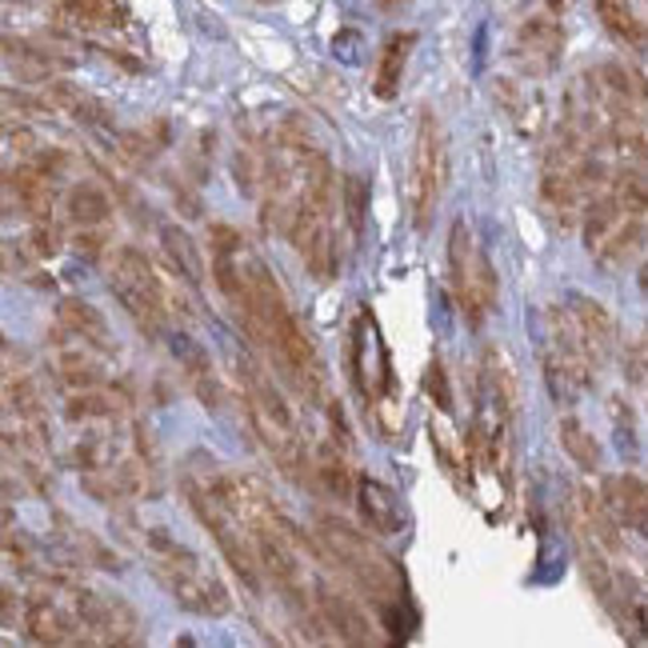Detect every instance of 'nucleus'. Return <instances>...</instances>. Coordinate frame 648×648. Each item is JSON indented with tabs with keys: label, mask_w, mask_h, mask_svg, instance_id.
Wrapping results in <instances>:
<instances>
[{
	"label": "nucleus",
	"mask_w": 648,
	"mask_h": 648,
	"mask_svg": "<svg viewBox=\"0 0 648 648\" xmlns=\"http://www.w3.org/2000/svg\"><path fill=\"white\" fill-rule=\"evenodd\" d=\"M316 525H321V537H324V544H328V556L336 561V568L376 600L381 621H384V628H388V640H405L408 628H405L400 609L408 604V580H405V573H400V564H396L369 532L352 528L348 520H340V516L324 513Z\"/></svg>",
	"instance_id": "f257e3e1"
},
{
	"label": "nucleus",
	"mask_w": 648,
	"mask_h": 648,
	"mask_svg": "<svg viewBox=\"0 0 648 648\" xmlns=\"http://www.w3.org/2000/svg\"><path fill=\"white\" fill-rule=\"evenodd\" d=\"M141 549H144V556H148L153 576L165 585V592L177 600L184 612H196V616H225V612L232 609V597H228V588L220 585V576H216L196 552L168 537L165 528H144Z\"/></svg>",
	"instance_id": "f03ea898"
},
{
	"label": "nucleus",
	"mask_w": 648,
	"mask_h": 648,
	"mask_svg": "<svg viewBox=\"0 0 648 648\" xmlns=\"http://www.w3.org/2000/svg\"><path fill=\"white\" fill-rule=\"evenodd\" d=\"M540 336V369H544V384L556 405H576V396L585 393L592 381V357H588L585 340L576 333L573 312L544 309L537 321Z\"/></svg>",
	"instance_id": "7ed1b4c3"
},
{
	"label": "nucleus",
	"mask_w": 648,
	"mask_h": 648,
	"mask_svg": "<svg viewBox=\"0 0 648 648\" xmlns=\"http://www.w3.org/2000/svg\"><path fill=\"white\" fill-rule=\"evenodd\" d=\"M448 276H453V292L468 324H480L496 304V268L489 252L477 244V232L465 216H456L448 228Z\"/></svg>",
	"instance_id": "20e7f679"
},
{
	"label": "nucleus",
	"mask_w": 648,
	"mask_h": 648,
	"mask_svg": "<svg viewBox=\"0 0 648 648\" xmlns=\"http://www.w3.org/2000/svg\"><path fill=\"white\" fill-rule=\"evenodd\" d=\"M112 297L120 300V309L129 312V321L141 328L144 336H165L168 324V292L165 280L153 273L148 256L136 249H120L112 261Z\"/></svg>",
	"instance_id": "39448f33"
},
{
	"label": "nucleus",
	"mask_w": 648,
	"mask_h": 648,
	"mask_svg": "<svg viewBox=\"0 0 648 648\" xmlns=\"http://www.w3.org/2000/svg\"><path fill=\"white\" fill-rule=\"evenodd\" d=\"M444 180H448V141H444L441 120L424 108L417 120V136H412V165H408V208H412L417 228L429 225L436 213Z\"/></svg>",
	"instance_id": "423d86ee"
},
{
	"label": "nucleus",
	"mask_w": 648,
	"mask_h": 648,
	"mask_svg": "<svg viewBox=\"0 0 648 648\" xmlns=\"http://www.w3.org/2000/svg\"><path fill=\"white\" fill-rule=\"evenodd\" d=\"M52 585L64 588L72 612L84 628V645H136V612L117 597H105V592H93V588H81L76 576H60Z\"/></svg>",
	"instance_id": "0eeeda50"
},
{
	"label": "nucleus",
	"mask_w": 648,
	"mask_h": 648,
	"mask_svg": "<svg viewBox=\"0 0 648 648\" xmlns=\"http://www.w3.org/2000/svg\"><path fill=\"white\" fill-rule=\"evenodd\" d=\"M21 628L36 645H84V628L60 585H40L21 600Z\"/></svg>",
	"instance_id": "6e6552de"
},
{
	"label": "nucleus",
	"mask_w": 648,
	"mask_h": 648,
	"mask_svg": "<svg viewBox=\"0 0 648 648\" xmlns=\"http://www.w3.org/2000/svg\"><path fill=\"white\" fill-rule=\"evenodd\" d=\"M564 52V28L556 24V16H532V21L520 24L513 45L516 64L528 72V76H549L556 64H561Z\"/></svg>",
	"instance_id": "1a4fd4ad"
},
{
	"label": "nucleus",
	"mask_w": 648,
	"mask_h": 648,
	"mask_svg": "<svg viewBox=\"0 0 648 648\" xmlns=\"http://www.w3.org/2000/svg\"><path fill=\"white\" fill-rule=\"evenodd\" d=\"M312 600H316V616L324 621V628H333L336 640H345V645H360V648L376 640L369 616L352 604V597H345V592L333 588L328 580H312Z\"/></svg>",
	"instance_id": "9d476101"
},
{
	"label": "nucleus",
	"mask_w": 648,
	"mask_h": 648,
	"mask_svg": "<svg viewBox=\"0 0 648 648\" xmlns=\"http://www.w3.org/2000/svg\"><path fill=\"white\" fill-rule=\"evenodd\" d=\"M600 501L609 504L612 520L636 537H648V489L633 472H621V477H604L600 484Z\"/></svg>",
	"instance_id": "9b49d317"
},
{
	"label": "nucleus",
	"mask_w": 648,
	"mask_h": 648,
	"mask_svg": "<svg viewBox=\"0 0 648 648\" xmlns=\"http://www.w3.org/2000/svg\"><path fill=\"white\" fill-rule=\"evenodd\" d=\"M357 504H360V516H364V525L376 532V537H396V532H405L408 516H405V504L396 496L388 484L372 477H360L357 480Z\"/></svg>",
	"instance_id": "f8f14e48"
},
{
	"label": "nucleus",
	"mask_w": 648,
	"mask_h": 648,
	"mask_svg": "<svg viewBox=\"0 0 648 648\" xmlns=\"http://www.w3.org/2000/svg\"><path fill=\"white\" fill-rule=\"evenodd\" d=\"M568 312H573V324H576V333H580V340H585L592 364H604L612 345H616V324H612L609 309H604L600 300L576 292V297H568Z\"/></svg>",
	"instance_id": "ddd939ff"
},
{
	"label": "nucleus",
	"mask_w": 648,
	"mask_h": 648,
	"mask_svg": "<svg viewBox=\"0 0 648 648\" xmlns=\"http://www.w3.org/2000/svg\"><path fill=\"white\" fill-rule=\"evenodd\" d=\"M168 340H172V357L180 360V372L189 376L192 393L201 396L204 408H220V384H216L213 357H208V352H204V348L184 333H172Z\"/></svg>",
	"instance_id": "4468645a"
},
{
	"label": "nucleus",
	"mask_w": 648,
	"mask_h": 648,
	"mask_svg": "<svg viewBox=\"0 0 648 648\" xmlns=\"http://www.w3.org/2000/svg\"><path fill=\"white\" fill-rule=\"evenodd\" d=\"M57 21L76 33H100L124 24V4L120 0H60Z\"/></svg>",
	"instance_id": "2eb2a0df"
},
{
	"label": "nucleus",
	"mask_w": 648,
	"mask_h": 648,
	"mask_svg": "<svg viewBox=\"0 0 648 648\" xmlns=\"http://www.w3.org/2000/svg\"><path fill=\"white\" fill-rule=\"evenodd\" d=\"M45 105L60 108V112H69L72 120H81V124H88V129L105 132L108 124H112V120H108L112 112H108L100 100H93V96L84 93V88H76V84H69V81H48Z\"/></svg>",
	"instance_id": "dca6fc26"
},
{
	"label": "nucleus",
	"mask_w": 648,
	"mask_h": 648,
	"mask_svg": "<svg viewBox=\"0 0 648 648\" xmlns=\"http://www.w3.org/2000/svg\"><path fill=\"white\" fill-rule=\"evenodd\" d=\"M57 321H60V328H69L76 340H84V345H93L96 352H108L112 348V336H108V324H105V316L88 304V300H60V309H57Z\"/></svg>",
	"instance_id": "f3484780"
},
{
	"label": "nucleus",
	"mask_w": 648,
	"mask_h": 648,
	"mask_svg": "<svg viewBox=\"0 0 648 648\" xmlns=\"http://www.w3.org/2000/svg\"><path fill=\"white\" fill-rule=\"evenodd\" d=\"M645 240H648V216L628 213L621 225H616V232L600 244L597 264H604V268H624L628 261H636V252L645 249Z\"/></svg>",
	"instance_id": "a211bd4d"
},
{
	"label": "nucleus",
	"mask_w": 648,
	"mask_h": 648,
	"mask_svg": "<svg viewBox=\"0 0 648 648\" xmlns=\"http://www.w3.org/2000/svg\"><path fill=\"white\" fill-rule=\"evenodd\" d=\"M417 45V36L412 33H396L388 36V45L381 48V60H376V76H372V93L381 96V100H393L400 81H405V64H408V52Z\"/></svg>",
	"instance_id": "6ab92c4d"
},
{
	"label": "nucleus",
	"mask_w": 648,
	"mask_h": 648,
	"mask_svg": "<svg viewBox=\"0 0 648 648\" xmlns=\"http://www.w3.org/2000/svg\"><path fill=\"white\" fill-rule=\"evenodd\" d=\"M4 60L21 81H52V72L69 64V60L52 57L48 48H36L28 40H16V36H4Z\"/></svg>",
	"instance_id": "aec40b11"
},
{
	"label": "nucleus",
	"mask_w": 648,
	"mask_h": 648,
	"mask_svg": "<svg viewBox=\"0 0 648 648\" xmlns=\"http://www.w3.org/2000/svg\"><path fill=\"white\" fill-rule=\"evenodd\" d=\"M592 9H597L600 24L609 28L612 40H621V45H628L633 52H645L648 36H645V24L636 21V12L628 0H592Z\"/></svg>",
	"instance_id": "412c9836"
},
{
	"label": "nucleus",
	"mask_w": 648,
	"mask_h": 648,
	"mask_svg": "<svg viewBox=\"0 0 648 648\" xmlns=\"http://www.w3.org/2000/svg\"><path fill=\"white\" fill-rule=\"evenodd\" d=\"M64 213H69V220L76 228H105L108 216H112V204H108V196L96 189V184L81 180V184H72L69 196H64Z\"/></svg>",
	"instance_id": "4be33fe9"
},
{
	"label": "nucleus",
	"mask_w": 648,
	"mask_h": 648,
	"mask_svg": "<svg viewBox=\"0 0 648 648\" xmlns=\"http://www.w3.org/2000/svg\"><path fill=\"white\" fill-rule=\"evenodd\" d=\"M556 436H561L564 456H568L576 468H585V472H597V468H600V444H597V436H592V432L580 424V420L564 417L561 429H556Z\"/></svg>",
	"instance_id": "5701e85b"
},
{
	"label": "nucleus",
	"mask_w": 648,
	"mask_h": 648,
	"mask_svg": "<svg viewBox=\"0 0 648 648\" xmlns=\"http://www.w3.org/2000/svg\"><path fill=\"white\" fill-rule=\"evenodd\" d=\"M160 249H165V256L172 261V268H177L189 285H201V256H196V244H192V237L184 232V228L177 225H165L160 228Z\"/></svg>",
	"instance_id": "b1692460"
},
{
	"label": "nucleus",
	"mask_w": 648,
	"mask_h": 648,
	"mask_svg": "<svg viewBox=\"0 0 648 648\" xmlns=\"http://www.w3.org/2000/svg\"><path fill=\"white\" fill-rule=\"evenodd\" d=\"M64 417L76 420V424H96V420H117L120 417V400L105 396L100 388H84V393H69V405H64Z\"/></svg>",
	"instance_id": "393cba45"
},
{
	"label": "nucleus",
	"mask_w": 648,
	"mask_h": 648,
	"mask_svg": "<svg viewBox=\"0 0 648 648\" xmlns=\"http://www.w3.org/2000/svg\"><path fill=\"white\" fill-rule=\"evenodd\" d=\"M340 208H345L352 237H360L364 232V213H369V184L360 177H345V184H340Z\"/></svg>",
	"instance_id": "a878e982"
},
{
	"label": "nucleus",
	"mask_w": 648,
	"mask_h": 648,
	"mask_svg": "<svg viewBox=\"0 0 648 648\" xmlns=\"http://www.w3.org/2000/svg\"><path fill=\"white\" fill-rule=\"evenodd\" d=\"M60 537H64V544H72V552H76V556H84V561L100 564V568H120L117 556H112V552H108L96 537H88L84 528L72 525V520H64V532H60Z\"/></svg>",
	"instance_id": "bb28decb"
},
{
	"label": "nucleus",
	"mask_w": 648,
	"mask_h": 648,
	"mask_svg": "<svg viewBox=\"0 0 648 648\" xmlns=\"http://www.w3.org/2000/svg\"><path fill=\"white\" fill-rule=\"evenodd\" d=\"M57 249H60V232H57V225H52V216H48V220H33V228H28V237H24V244H21L24 256L45 261V256H52Z\"/></svg>",
	"instance_id": "cd10ccee"
},
{
	"label": "nucleus",
	"mask_w": 648,
	"mask_h": 648,
	"mask_svg": "<svg viewBox=\"0 0 648 648\" xmlns=\"http://www.w3.org/2000/svg\"><path fill=\"white\" fill-rule=\"evenodd\" d=\"M424 388H429V396L436 400L441 412H453V388H448V376H444L441 360H432L429 364V372H424Z\"/></svg>",
	"instance_id": "c85d7f7f"
},
{
	"label": "nucleus",
	"mask_w": 648,
	"mask_h": 648,
	"mask_svg": "<svg viewBox=\"0 0 648 648\" xmlns=\"http://www.w3.org/2000/svg\"><path fill=\"white\" fill-rule=\"evenodd\" d=\"M333 52H336V60H345V64H357V60H360V36L357 33H336Z\"/></svg>",
	"instance_id": "c756f323"
},
{
	"label": "nucleus",
	"mask_w": 648,
	"mask_h": 648,
	"mask_svg": "<svg viewBox=\"0 0 648 648\" xmlns=\"http://www.w3.org/2000/svg\"><path fill=\"white\" fill-rule=\"evenodd\" d=\"M9 148L12 153H21V160H24V156H33L40 144H36L33 129H16V124H9Z\"/></svg>",
	"instance_id": "7c9ffc66"
},
{
	"label": "nucleus",
	"mask_w": 648,
	"mask_h": 648,
	"mask_svg": "<svg viewBox=\"0 0 648 648\" xmlns=\"http://www.w3.org/2000/svg\"><path fill=\"white\" fill-rule=\"evenodd\" d=\"M105 249V232H96V228H81V237H76V252L81 256H100Z\"/></svg>",
	"instance_id": "2f4dec72"
},
{
	"label": "nucleus",
	"mask_w": 648,
	"mask_h": 648,
	"mask_svg": "<svg viewBox=\"0 0 648 648\" xmlns=\"http://www.w3.org/2000/svg\"><path fill=\"white\" fill-rule=\"evenodd\" d=\"M544 4H549V12H552V16H561V12L568 9V0H544Z\"/></svg>",
	"instance_id": "473e14b6"
},
{
	"label": "nucleus",
	"mask_w": 648,
	"mask_h": 648,
	"mask_svg": "<svg viewBox=\"0 0 648 648\" xmlns=\"http://www.w3.org/2000/svg\"><path fill=\"white\" fill-rule=\"evenodd\" d=\"M372 4H376V9H384V12H393V9H400L405 0H372Z\"/></svg>",
	"instance_id": "72a5a7b5"
},
{
	"label": "nucleus",
	"mask_w": 648,
	"mask_h": 648,
	"mask_svg": "<svg viewBox=\"0 0 648 648\" xmlns=\"http://www.w3.org/2000/svg\"><path fill=\"white\" fill-rule=\"evenodd\" d=\"M640 288L648 292V264H645V273H640Z\"/></svg>",
	"instance_id": "f704fd0d"
}]
</instances>
